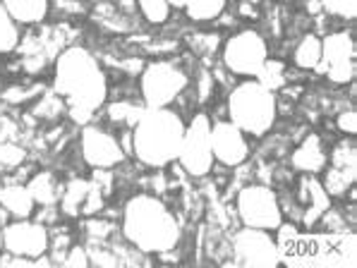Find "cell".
Returning <instances> with one entry per match:
<instances>
[{
  "instance_id": "1",
  "label": "cell",
  "mask_w": 357,
  "mask_h": 268,
  "mask_svg": "<svg viewBox=\"0 0 357 268\" xmlns=\"http://www.w3.org/2000/svg\"><path fill=\"white\" fill-rule=\"evenodd\" d=\"M53 89L63 96L70 118L77 125H89L94 113L106 103L108 79L94 53L84 46H70L56 58Z\"/></svg>"
},
{
  "instance_id": "2",
  "label": "cell",
  "mask_w": 357,
  "mask_h": 268,
  "mask_svg": "<svg viewBox=\"0 0 357 268\" xmlns=\"http://www.w3.org/2000/svg\"><path fill=\"white\" fill-rule=\"evenodd\" d=\"M123 237L142 254H170L180 242V223L153 194H135L123 209Z\"/></svg>"
},
{
  "instance_id": "3",
  "label": "cell",
  "mask_w": 357,
  "mask_h": 268,
  "mask_svg": "<svg viewBox=\"0 0 357 268\" xmlns=\"http://www.w3.org/2000/svg\"><path fill=\"white\" fill-rule=\"evenodd\" d=\"M185 120L173 108H144L132 127L135 158L149 168H166L178 161L185 136Z\"/></svg>"
},
{
  "instance_id": "4",
  "label": "cell",
  "mask_w": 357,
  "mask_h": 268,
  "mask_svg": "<svg viewBox=\"0 0 357 268\" xmlns=\"http://www.w3.org/2000/svg\"><path fill=\"white\" fill-rule=\"evenodd\" d=\"M230 123L238 125L245 134L264 136L273 127L278 115L276 94L261 86L257 79H245L233 86L228 96Z\"/></svg>"
},
{
  "instance_id": "5",
  "label": "cell",
  "mask_w": 357,
  "mask_h": 268,
  "mask_svg": "<svg viewBox=\"0 0 357 268\" xmlns=\"http://www.w3.org/2000/svg\"><path fill=\"white\" fill-rule=\"evenodd\" d=\"M142 98L146 108H168L190 86V77L178 63L153 60L146 63L139 77Z\"/></svg>"
},
{
  "instance_id": "6",
  "label": "cell",
  "mask_w": 357,
  "mask_h": 268,
  "mask_svg": "<svg viewBox=\"0 0 357 268\" xmlns=\"http://www.w3.org/2000/svg\"><path fill=\"white\" fill-rule=\"evenodd\" d=\"M180 168L190 178H206L213 171V151H211V118L206 113H195L185 125L183 146H180L178 161Z\"/></svg>"
},
{
  "instance_id": "7",
  "label": "cell",
  "mask_w": 357,
  "mask_h": 268,
  "mask_svg": "<svg viewBox=\"0 0 357 268\" xmlns=\"http://www.w3.org/2000/svg\"><path fill=\"white\" fill-rule=\"evenodd\" d=\"M238 216L247 228L276 230L283 223L278 194L266 184H245L238 191Z\"/></svg>"
},
{
  "instance_id": "8",
  "label": "cell",
  "mask_w": 357,
  "mask_h": 268,
  "mask_svg": "<svg viewBox=\"0 0 357 268\" xmlns=\"http://www.w3.org/2000/svg\"><path fill=\"white\" fill-rule=\"evenodd\" d=\"M268 58V46L257 29H243L233 34L223 46V65L233 74L257 77Z\"/></svg>"
},
{
  "instance_id": "9",
  "label": "cell",
  "mask_w": 357,
  "mask_h": 268,
  "mask_svg": "<svg viewBox=\"0 0 357 268\" xmlns=\"http://www.w3.org/2000/svg\"><path fill=\"white\" fill-rule=\"evenodd\" d=\"M233 256L238 266L250 268H273L281 266V251H278L276 237L271 230L259 228H243L233 235Z\"/></svg>"
},
{
  "instance_id": "10",
  "label": "cell",
  "mask_w": 357,
  "mask_h": 268,
  "mask_svg": "<svg viewBox=\"0 0 357 268\" xmlns=\"http://www.w3.org/2000/svg\"><path fill=\"white\" fill-rule=\"evenodd\" d=\"M317 72L326 74L336 84L355 81V38L345 31H333L321 38V60Z\"/></svg>"
},
{
  "instance_id": "11",
  "label": "cell",
  "mask_w": 357,
  "mask_h": 268,
  "mask_svg": "<svg viewBox=\"0 0 357 268\" xmlns=\"http://www.w3.org/2000/svg\"><path fill=\"white\" fill-rule=\"evenodd\" d=\"M3 251H13L26 259L48 254V228L31 218L8 223L3 228Z\"/></svg>"
},
{
  "instance_id": "12",
  "label": "cell",
  "mask_w": 357,
  "mask_h": 268,
  "mask_svg": "<svg viewBox=\"0 0 357 268\" xmlns=\"http://www.w3.org/2000/svg\"><path fill=\"white\" fill-rule=\"evenodd\" d=\"M211 151L213 161L226 168H238L250 158V144L245 139V132L230 120L211 123Z\"/></svg>"
},
{
  "instance_id": "13",
  "label": "cell",
  "mask_w": 357,
  "mask_h": 268,
  "mask_svg": "<svg viewBox=\"0 0 357 268\" xmlns=\"http://www.w3.org/2000/svg\"><path fill=\"white\" fill-rule=\"evenodd\" d=\"M82 158L91 168H115L125 161V151L120 141L103 127L96 125H84L82 132Z\"/></svg>"
},
{
  "instance_id": "14",
  "label": "cell",
  "mask_w": 357,
  "mask_h": 268,
  "mask_svg": "<svg viewBox=\"0 0 357 268\" xmlns=\"http://www.w3.org/2000/svg\"><path fill=\"white\" fill-rule=\"evenodd\" d=\"M300 196H302V201L310 204L305 209V213H302V223H305L307 228L317 226L324 213L331 209V196L326 194V189H324L321 180L317 178V175H302Z\"/></svg>"
},
{
  "instance_id": "15",
  "label": "cell",
  "mask_w": 357,
  "mask_h": 268,
  "mask_svg": "<svg viewBox=\"0 0 357 268\" xmlns=\"http://www.w3.org/2000/svg\"><path fill=\"white\" fill-rule=\"evenodd\" d=\"M293 168L305 175H319L328 163V153L321 146V139L317 134H307V139L293 153Z\"/></svg>"
},
{
  "instance_id": "16",
  "label": "cell",
  "mask_w": 357,
  "mask_h": 268,
  "mask_svg": "<svg viewBox=\"0 0 357 268\" xmlns=\"http://www.w3.org/2000/svg\"><path fill=\"white\" fill-rule=\"evenodd\" d=\"M0 206L10 213V218L15 221H22V218H31L34 216V206L36 201L31 199L29 189L26 184H5L3 187V194H0Z\"/></svg>"
},
{
  "instance_id": "17",
  "label": "cell",
  "mask_w": 357,
  "mask_h": 268,
  "mask_svg": "<svg viewBox=\"0 0 357 268\" xmlns=\"http://www.w3.org/2000/svg\"><path fill=\"white\" fill-rule=\"evenodd\" d=\"M63 187L56 180V175L43 171V173H36L34 178L26 182V189H29L31 199L36 201L38 206H56L63 196Z\"/></svg>"
},
{
  "instance_id": "18",
  "label": "cell",
  "mask_w": 357,
  "mask_h": 268,
  "mask_svg": "<svg viewBox=\"0 0 357 268\" xmlns=\"http://www.w3.org/2000/svg\"><path fill=\"white\" fill-rule=\"evenodd\" d=\"M17 24H41L48 15V0H0Z\"/></svg>"
},
{
  "instance_id": "19",
  "label": "cell",
  "mask_w": 357,
  "mask_h": 268,
  "mask_svg": "<svg viewBox=\"0 0 357 268\" xmlns=\"http://www.w3.org/2000/svg\"><path fill=\"white\" fill-rule=\"evenodd\" d=\"M170 8L185 10L192 22H208L216 19L226 10L228 0H168Z\"/></svg>"
},
{
  "instance_id": "20",
  "label": "cell",
  "mask_w": 357,
  "mask_h": 268,
  "mask_svg": "<svg viewBox=\"0 0 357 268\" xmlns=\"http://www.w3.org/2000/svg\"><path fill=\"white\" fill-rule=\"evenodd\" d=\"M91 180L84 178H73L68 184L63 187V196H60V211L65 216H82V204H84L86 194H89Z\"/></svg>"
},
{
  "instance_id": "21",
  "label": "cell",
  "mask_w": 357,
  "mask_h": 268,
  "mask_svg": "<svg viewBox=\"0 0 357 268\" xmlns=\"http://www.w3.org/2000/svg\"><path fill=\"white\" fill-rule=\"evenodd\" d=\"M321 173H324L321 184L328 196H345V191H350L357 178V171H345V168L328 166V163Z\"/></svg>"
},
{
  "instance_id": "22",
  "label": "cell",
  "mask_w": 357,
  "mask_h": 268,
  "mask_svg": "<svg viewBox=\"0 0 357 268\" xmlns=\"http://www.w3.org/2000/svg\"><path fill=\"white\" fill-rule=\"evenodd\" d=\"M293 60L300 70H317V65L321 60V38L317 34L302 36V41L293 53Z\"/></svg>"
},
{
  "instance_id": "23",
  "label": "cell",
  "mask_w": 357,
  "mask_h": 268,
  "mask_svg": "<svg viewBox=\"0 0 357 268\" xmlns=\"http://www.w3.org/2000/svg\"><path fill=\"white\" fill-rule=\"evenodd\" d=\"M257 81L261 86H266L268 91L276 94L278 89H283L288 81V72H285V63L276 58H266V63L261 65V70L257 72Z\"/></svg>"
},
{
  "instance_id": "24",
  "label": "cell",
  "mask_w": 357,
  "mask_h": 268,
  "mask_svg": "<svg viewBox=\"0 0 357 268\" xmlns=\"http://www.w3.org/2000/svg\"><path fill=\"white\" fill-rule=\"evenodd\" d=\"M20 46V24L10 17L5 5L0 3V56L17 51Z\"/></svg>"
},
{
  "instance_id": "25",
  "label": "cell",
  "mask_w": 357,
  "mask_h": 268,
  "mask_svg": "<svg viewBox=\"0 0 357 268\" xmlns=\"http://www.w3.org/2000/svg\"><path fill=\"white\" fill-rule=\"evenodd\" d=\"M328 166L345 168V171H357V149H355L353 136L338 141V144L333 146V151L328 153Z\"/></svg>"
},
{
  "instance_id": "26",
  "label": "cell",
  "mask_w": 357,
  "mask_h": 268,
  "mask_svg": "<svg viewBox=\"0 0 357 268\" xmlns=\"http://www.w3.org/2000/svg\"><path fill=\"white\" fill-rule=\"evenodd\" d=\"M144 108L146 106H135V103H130V101H115L108 106V118H111L113 123L135 127L137 120H139L142 113H144Z\"/></svg>"
},
{
  "instance_id": "27",
  "label": "cell",
  "mask_w": 357,
  "mask_h": 268,
  "mask_svg": "<svg viewBox=\"0 0 357 268\" xmlns=\"http://www.w3.org/2000/svg\"><path fill=\"white\" fill-rule=\"evenodd\" d=\"M137 8L144 15L149 24H166L170 17V3L168 0H137Z\"/></svg>"
},
{
  "instance_id": "28",
  "label": "cell",
  "mask_w": 357,
  "mask_h": 268,
  "mask_svg": "<svg viewBox=\"0 0 357 268\" xmlns=\"http://www.w3.org/2000/svg\"><path fill=\"white\" fill-rule=\"evenodd\" d=\"M26 161L24 146L15 144V141L3 139L0 141V168H20Z\"/></svg>"
},
{
  "instance_id": "29",
  "label": "cell",
  "mask_w": 357,
  "mask_h": 268,
  "mask_svg": "<svg viewBox=\"0 0 357 268\" xmlns=\"http://www.w3.org/2000/svg\"><path fill=\"white\" fill-rule=\"evenodd\" d=\"M321 10L333 17H340V19H355L357 15V0H319Z\"/></svg>"
},
{
  "instance_id": "30",
  "label": "cell",
  "mask_w": 357,
  "mask_h": 268,
  "mask_svg": "<svg viewBox=\"0 0 357 268\" xmlns=\"http://www.w3.org/2000/svg\"><path fill=\"white\" fill-rule=\"evenodd\" d=\"M113 230H115V226L111 221H103V218H96V216L86 218V237H89L94 244H101L106 237H111Z\"/></svg>"
},
{
  "instance_id": "31",
  "label": "cell",
  "mask_w": 357,
  "mask_h": 268,
  "mask_svg": "<svg viewBox=\"0 0 357 268\" xmlns=\"http://www.w3.org/2000/svg\"><path fill=\"white\" fill-rule=\"evenodd\" d=\"M106 206V194L101 191V187L91 180V187H89V194H86L84 204H82V216H98Z\"/></svg>"
},
{
  "instance_id": "32",
  "label": "cell",
  "mask_w": 357,
  "mask_h": 268,
  "mask_svg": "<svg viewBox=\"0 0 357 268\" xmlns=\"http://www.w3.org/2000/svg\"><path fill=\"white\" fill-rule=\"evenodd\" d=\"M63 264L70 266V268H86V266H91L89 251H86V247H77V244H73V247L68 249V254H65Z\"/></svg>"
},
{
  "instance_id": "33",
  "label": "cell",
  "mask_w": 357,
  "mask_h": 268,
  "mask_svg": "<svg viewBox=\"0 0 357 268\" xmlns=\"http://www.w3.org/2000/svg\"><path fill=\"white\" fill-rule=\"evenodd\" d=\"M336 125H338V129L343 134H350L353 136L357 132V113L355 111H343L338 115V120H336Z\"/></svg>"
},
{
  "instance_id": "34",
  "label": "cell",
  "mask_w": 357,
  "mask_h": 268,
  "mask_svg": "<svg viewBox=\"0 0 357 268\" xmlns=\"http://www.w3.org/2000/svg\"><path fill=\"white\" fill-rule=\"evenodd\" d=\"M211 89H213V77L206 72V70H202V77H199V89H197V94H199V103H206L208 96H211Z\"/></svg>"
},
{
  "instance_id": "35",
  "label": "cell",
  "mask_w": 357,
  "mask_h": 268,
  "mask_svg": "<svg viewBox=\"0 0 357 268\" xmlns=\"http://www.w3.org/2000/svg\"><path fill=\"white\" fill-rule=\"evenodd\" d=\"M36 221L48 226V223H56L58 221V206H43L41 211L36 213Z\"/></svg>"
},
{
  "instance_id": "36",
  "label": "cell",
  "mask_w": 357,
  "mask_h": 268,
  "mask_svg": "<svg viewBox=\"0 0 357 268\" xmlns=\"http://www.w3.org/2000/svg\"><path fill=\"white\" fill-rule=\"evenodd\" d=\"M120 146H123L125 156H135V141H132V129H125L123 136H120Z\"/></svg>"
},
{
  "instance_id": "37",
  "label": "cell",
  "mask_w": 357,
  "mask_h": 268,
  "mask_svg": "<svg viewBox=\"0 0 357 268\" xmlns=\"http://www.w3.org/2000/svg\"><path fill=\"white\" fill-rule=\"evenodd\" d=\"M58 10H70V13H84L82 0H58Z\"/></svg>"
},
{
  "instance_id": "38",
  "label": "cell",
  "mask_w": 357,
  "mask_h": 268,
  "mask_svg": "<svg viewBox=\"0 0 357 268\" xmlns=\"http://www.w3.org/2000/svg\"><path fill=\"white\" fill-rule=\"evenodd\" d=\"M115 8H118V10H123L125 15H132V17H135L137 0H115Z\"/></svg>"
},
{
  "instance_id": "39",
  "label": "cell",
  "mask_w": 357,
  "mask_h": 268,
  "mask_svg": "<svg viewBox=\"0 0 357 268\" xmlns=\"http://www.w3.org/2000/svg\"><path fill=\"white\" fill-rule=\"evenodd\" d=\"M3 228L5 226H0V249H3Z\"/></svg>"
},
{
  "instance_id": "40",
  "label": "cell",
  "mask_w": 357,
  "mask_h": 268,
  "mask_svg": "<svg viewBox=\"0 0 357 268\" xmlns=\"http://www.w3.org/2000/svg\"><path fill=\"white\" fill-rule=\"evenodd\" d=\"M3 187H5V184H3V182H0V194H3Z\"/></svg>"
},
{
  "instance_id": "41",
  "label": "cell",
  "mask_w": 357,
  "mask_h": 268,
  "mask_svg": "<svg viewBox=\"0 0 357 268\" xmlns=\"http://www.w3.org/2000/svg\"><path fill=\"white\" fill-rule=\"evenodd\" d=\"M94 3H103V0H94Z\"/></svg>"
}]
</instances>
